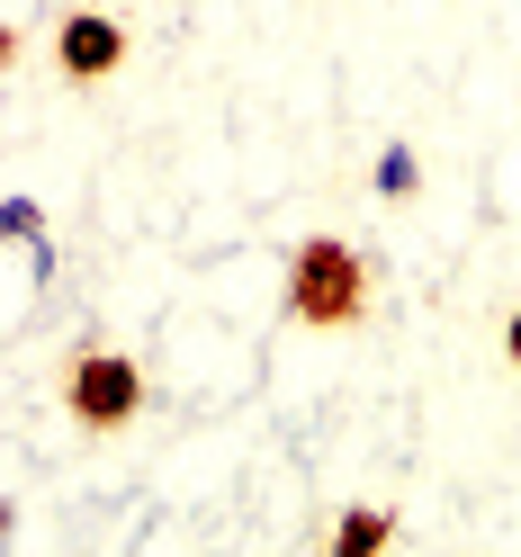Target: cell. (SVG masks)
<instances>
[{
	"label": "cell",
	"mask_w": 521,
	"mask_h": 557,
	"mask_svg": "<svg viewBox=\"0 0 521 557\" xmlns=\"http://www.w3.org/2000/svg\"><path fill=\"white\" fill-rule=\"evenodd\" d=\"M54 63H63V82H109L126 63V27L109 10H73L54 27Z\"/></svg>",
	"instance_id": "cell-3"
},
{
	"label": "cell",
	"mask_w": 521,
	"mask_h": 557,
	"mask_svg": "<svg viewBox=\"0 0 521 557\" xmlns=\"http://www.w3.org/2000/svg\"><path fill=\"white\" fill-rule=\"evenodd\" d=\"M504 360L521 369V306H512V324H504Z\"/></svg>",
	"instance_id": "cell-6"
},
{
	"label": "cell",
	"mask_w": 521,
	"mask_h": 557,
	"mask_svg": "<svg viewBox=\"0 0 521 557\" xmlns=\"http://www.w3.org/2000/svg\"><path fill=\"white\" fill-rule=\"evenodd\" d=\"M387 540H396V512H377V504H360V512L333 521V548H342V557H377Z\"/></svg>",
	"instance_id": "cell-4"
},
{
	"label": "cell",
	"mask_w": 521,
	"mask_h": 557,
	"mask_svg": "<svg viewBox=\"0 0 521 557\" xmlns=\"http://www.w3.org/2000/svg\"><path fill=\"white\" fill-rule=\"evenodd\" d=\"M377 189H387V198H413V189H423V162H413V153H387V162H377Z\"/></svg>",
	"instance_id": "cell-5"
},
{
	"label": "cell",
	"mask_w": 521,
	"mask_h": 557,
	"mask_svg": "<svg viewBox=\"0 0 521 557\" xmlns=\"http://www.w3.org/2000/svg\"><path fill=\"white\" fill-rule=\"evenodd\" d=\"M288 315L306 333H351L369 315V261L342 234H306L288 252Z\"/></svg>",
	"instance_id": "cell-1"
},
{
	"label": "cell",
	"mask_w": 521,
	"mask_h": 557,
	"mask_svg": "<svg viewBox=\"0 0 521 557\" xmlns=\"http://www.w3.org/2000/svg\"><path fill=\"white\" fill-rule=\"evenodd\" d=\"M63 413H73L82 432L117 441L135 413H145V369H135L126 351H82L73 369H63Z\"/></svg>",
	"instance_id": "cell-2"
}]
</instances>
